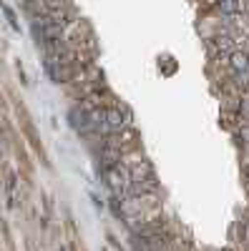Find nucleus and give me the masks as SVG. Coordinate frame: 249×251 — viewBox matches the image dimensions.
I'll return each instance as SVG.
<instances>
[{
  "label": "nucleus",
  "mask_w": 249,
  "mask_h": 251,
  "mask_svg": "<svg viewBox=\"0 0 249 251\" xmlns=\"http://www.w3.org/2000/svg\"><path fill=\"white\" fill-rule=\"evenodd\" d=\"M229 66H232L234 73L249 71V53H244V50H232V55H229Z\"/></svg>",
  "instance_id": "f257e3e1"
},
{
  "label": "nucleus",
  "mask_w": 249,
  "mask_h": 251,
  "mask_svg": "<svg viewBox=\"0 0 249 251\" xmlns=\"http://www.w3.org/2000/svg\"><path fill=\"white\" fill-rule=\"evenodd\" d=\"M219 8H221V13L224 15H237V13H242V0H219Z\"/></svg>",
  "instance_id": "f03ea898"
},
{
  "label": "nucleus",
  "mask_w": 249,
  "mask_h": 251,
  "mask_svg": "<svg viewBox=\"0 0 249 251\" xmlns=\"http://www.w3.org/2000/svg\"><path fill=\"white\" fill-rule=\"evenodd\" d=\"M5 186H8V199H10V206L15 208V206H18V178H15L13 174H8Z\"/></svg>",
  "instance_id": "7ed1b4c3"
},
{
  "label": "nucleus",
  "mask_w": 249,
  "mask_h": 251,
  "mask_svg": "<svg viewBox=\"0 0 249 251\" xmlns=\"http://www.w3.org/2000/svg\"><path fill=\"white\" fill-rule=\"evenodd\" d=\"M214 46H217L221 53H226V50H232V38H229V35H219V38H214Z\"/></svg>",
  "instance_id": "20e7f679"
},
{
  "label": "nucleus",
  "mask_w": 249,
  "mask_h": 251,
  "mask_svg": "<svg viewBox=\"0 0 249 251\" xmlns=\"http://www.w3.org/2000/svg\"><path fill=\"white\" fill-rule=\"evenodd\" d=\"M3 10H5V15H8V20H10V25H13V28L18 30V23H15V13H13V10H10L8 5H3Z\"/></svg>",
  "instance_id": "39448f33"
},
{
  "label": "nucleus",
  "mask_w": 249,
  "mask_h": 251,
  "mask_svg": "<svg viewBox=\"0 0 249 251\" xmlns=\"http://www.w3.org/2000/svg\"><path fill=\"white\" fill-rule=\"evenodd\" d=\"M242 113H244V116H249V98H247V100H242Z\"/></svg>",
  "instance_id": "423d86ee"
},
{
  "label": "nucleus",
  "mask_w": 249,
  "mask_h": 251,
  "mask_svg": "<svg viewBox=\"0 0 249 251\" xmlns=\"http://www.w3.org/2000/svg\"><path fill=\"white\" fill-rule=\"evenodd\" d=\"M242 136H244V138L249 141V128H242Z\"/></svg>",
  "instance_id": "0eeeda50"
}]
</instances>
